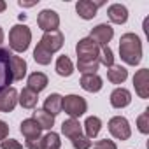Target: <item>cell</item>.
I'll list each match as a JSON object with an SVG mask.
<instances>
[{"mask_svg": "<svg viewBox=\"0 0 149 149\" xmlns=\"http://www.w3.org/2000/svg\"><path fill=\"white\" fill-rule=\"evenodd\" d=\"M19 132L23 133V137H25L26 140H33V139H40L42 128L37 125V121H35L33 118H28V119H25V121L21 123Z\"/></svg>", "mask_w": 149, "mask_h": 149, "instance_id": "cell-16", "label": "cell"}, {"mask_svg": "<svg viewBox=\"0 0 149 149\" xmlns=\"http://www.w3.org/2000/svg\"><path fill=\"white\" fill-rule=\"evenodd\" d=\"M107 16L114 25H125L128 21V9L121 4H112L107 9Z\"/></svg>", "mask_w": 149, "mask_h": 149, "instance_id": "cell-15", "label": "cell"}, {"mask_svg": "<svg viewBox=\"0 0 149 149\" xmlns=\"http://www.w3.org/2000/svg\"><path fill=\"white\" fill-rule=\"evenodd\" d=\"M13 83L11 74V53L4 47H0V93Z\"/></svg>", "mask_w": 149, "mask_h": 149, "instance_id": "cell-6", "label": "cell"}, {"mask_svg": "<svg viewBox=\"0 0 149 149\" xmlns=\"http://www.w3.org/2000/svg\"><path fill=\"white\" fill-rule=\"evenodd\" d=\"M56 74H58V76H61V77H68V76H72V74H74L72 60L67 54H63V56H60L56 60Z\"/></svg>", "mask_w": 149, "mask_h": 149, "instance_id": "cell-24", "label": "cell"}, {"mask_svg": "<svg viewBox=\"0 0 149 149\" xmlns=\"http://www.w3.org/2000/svg\"><path fill=\"white\" fill-rule=\"evenodd\" d=\"M6 9H7V4L4 2V0H0V13H4Z\"/></svg>", "mask_w": 149, "mask_h": 149, "instance_id": "cell-36", "label": "cell"}, {"mask_svg": "<svg viewBox=\"0 0 149 149\" xmlns=\"http://www.w3.org/2000/svg\"><path fill=\"white\" fill-rule=\"evenodd\" d=\"M93 149H118V146L109 139H102V140H97L93 144Z\"/></svg>", "mask_w": 149, "mask_h": 149, "instance_id": "cell-31", "label": "cell"}, {"mask_svg": "<svg viewBox=\"0 0 149 149\" xmlns=\"http://www.w3.org/2000/svg\"><path fill=\"white\" fill-rule=\"evenodd\" d=\"M37 2H23V0H19V2H18V6L19 7H33Z\"/></svg>", "mask_w": 149, "mask_h": 149, "instance_id": "cell-35", "label": "cell"}, {"mask_svg": "<svg viewBox=\"0 0 149 149\" xmlns=\"http://www.w3.org/2000/svg\"><path fill=\"white\" fill-rule=\"evenodd\" d=\"M104 86V81L98 74H84L81 77V88L88 93H98Z\"/></svg>", "mask_w": 149, "mask_h": 149, "instance_id": "cell-14", "label": "cell"}, {"mask_svg": "<svg viewBox=\"0 0 149 149\" xmlns=\"http://www.w3.org/2000/svg\"><path fill=\"white\" fill-rule=\"evenodd\" d=\"M112 37H114V28H112L111 25H107V23L97 25V26L91 30V33H90V39H91L93 42H97L100 47H102V46H109V42L112 40Z\"/></svg>", "mask_w": 149, "mask_h": 149, "instance_id": "cell-8", "label": "cell"}, {"mask_svg": "<svg viewBox=\"0 0 149 149\" xmlns=\"http://www.w3.org/2000/svg\"><path fill=\"white\" fill-rule=\"evenodd\" d=\"M61 111H65L70 118L77 119L81 118L86 111H88V104L83 97L79 95H67L63 97V102H61Z\"/></svg>", "mask_w": 149, "mask_h": 149, "instance_id": "cell-4", "label": "cell"}, {"mask_svg": "<svg viewBox=\"0 0 149 149\" xmlns=\"http://www.w3.org/2000/svg\"><path fill=\"white\" fill-rule=\"evenodd\" d=\"M32 42V30L26 25H14L9 32V46L16 53H25Z\"/></svg>", "mask_w": 149, "mask_h": 149, "instance_id": "cell-2", "label": "cell"}, {"mask_svg": "<svg viewBox=\"0 0 149 149\" xmlns=\"http://www.w3.org/2000/svg\"><path fill=\"white\" fill-rule=\"evenodd\" d=\"M47 83H49V81H47V76H46V74H42V72H33V74H30V76H28L26 88L39 95L42 90H46Z\"/></svg>", "mask_w": 149, "mask_h": 149, "instance_id": "cell-17", "label": "cell"}, {"mask_svg": "<svg viewBox=\"0 0 149 149\" xmlns=\"http://www.w3.org/2000/svg\"><path fill=\"white\" fill-rule=\"evenodd\" d=\"M33 119L37 121V125L42 128V130H51L53 125H54V116H51L49 112H46L44 109H37L33 112Z\"/></svg>", "mask_w": 149, "mask_h": 149, "instance_id": "cell-25", "label": "cell"}, {"mask_svg": "<svg viewBox=\"0 0 149 149\" xmlns=\"http://www.w3.org/2000/svg\"><path fill=\"white\" fill-rule=\"evenodd\" d=\"M61 102H63V97L60 93H51L44 100V111L49 112L51 116H56L61 112Z\"/></svg>", "mask_w": 149, "mask_h": 149, "instance_id": "cell-20", "label": "cell"}, {"mask_svg": "<svg viewBox=\"0 0 149 149\" xmlns=\"http://www.w3.org/2000/svg\"><path fill=\"white\" fill-rule=\"evenodd\" d=\"M83 128H84V132H86V137L91 140V139H95V137L100 133V130H102V121H100V118H97V116H90V118H86Z\"/></svg>", "mask_w": 149, "mask_h": 149, "instance_id": "cell-23", "label": "cell"}, {"mask_svg": "<svg viewBox=\"0 0 149 149\" xmlns=\"http://www.w3.org/2000/svg\"><path fill=\"white\" fill-rule=\"evenodd\" d=\"M119 56L126 65H139L142 60V42L139 39V35L128 32L125 35H121L119 39Z\"/></svg>", "mask_w": 149, "mask_h": 149, "instance_id": "cell-1", "label": "cell"}, {"mask_svg": "<svg viewBox=\"0 0 149 149\" xmlns=\"http://www.w3.org/2000/svg\"><path fill=\"white\" fill-rule=\"evenodd\" d=\"M11 74L13 81H23L26 76V61L18 54H11Z\"/></svg>", "mask_w": 149, "mask_h": 149, "instance_id": "cell-18", "label": "cell"}, {"mask_svg": "<svg viewBox=\"0 0 149 149\" xmlns=\"http://www.w3.org/2000/svg\"><path fill=\"white\" fill-rule=\"evenodd\" d=\"M37 25H39L40 30H44V33L46 32H54L60 26V16L53 9H44L37 16Z\"/></svg>", "mask_w": 149, "mask_h": 149, "instance_id": "cell-7", "label": "cell"}, {"mask_svg": "<svg viewBox=\"0 0 149 149\" xmlns=\"http://www.w3.org/2000/svg\"><path fill=\"white\" fill-rule=\"evenodd\" d=\"M61 133L67 139H74V137H77V135H83V125L77 119L68 118L67 121L61 123Z\"/></svg>", "mask_w": 149, "mask_h": 149, "instance_id": "cell-19", "label": "cell"}, {"mask_svg": "<svg viewBox=\"0 0 149 149\" xmlns=\"http://www.w3.org/2000/svg\"><path fill=\"white\" fill-rule=\"evenodd\" d=\"M4 42V30H2V26H0V44Z\"/></svg>", "mask_w": 149, "mask_h": 149, "instance_id": "cell-37", "label": "cell"}, {"mask_svg": "<svg viewBox=\"0 0 149 149\" xmlns=\"http://www.w3.org/2000/svg\"><path fill=\"white\" fill-rule=\"evenodd\" d=\"M104 2H91V0H79L76 4V13L83 19H93L97 16L98 7H102Z\"/></svg>", "mask_w": 149, "mask_h": 149, "instance_id": "cell-11", "label": "cell"}, {"mask_svg": "<svg viewBox=\"0 0 149 149\" xmlns=\"http://www.w3.org/2000/svg\"><path fill=\"white\" fill-rule=\"evenodd\" d=\"M132 104V93L126 88H116L111 93V105L114 109H125Z\"/></svg>", "mask_w": 149, "mask_h": 149, "instance_id": "cell-13", "label": "cell"}, {"mask_svg": "<svg viewBox=\"0 0 149 149\" xmlns=\"http://www.w3.org/2000/svg\"><path fill=\"white\" fill-rule=\"evenodd\" d=\"M76 53H77V61L79 63H88V61H97L98 54H100V46L97 42H93L90 37L81 39L76 46Z\"/></svg>", "mask_w": 149, "mask_h": 149, "instance_id": "cell-3", "label": "cell"}, {"mask_svg": "<svg viewBox=\"0 0 149 149\" xmlns=\"http://www.w3.org/2000/svg\"><path fill=\"white\" fill-rule=\"evenodd\" d=\"M137 128H139V132L144 133V135L149 133V109L144 111V112L137 118Z\"/></svg>", "mask_w": 149, "mask_h": 149, "instance_id": "cell-29", "label": "cell"}, {"mask_svg": "<svg viewBox=\"0 0 149 149\" xmlns=\"http://www.w3.org/2000/svg\"><path fill=\"white\" fill-rule=\"evenodd\" d=\"M26 147H28V149H42V140H40V139L26 140Z\"/></svg>", "mask_w": 149, "mask_h": 149, "instance_id": "cell-34", "label": "cell"}, {"mask_svg": "<svg viewBox=\"0 0 149 149\" xmlns=\"http://www.w3.org/2000/svg\"><path fill=\"white\" fill-rule=\"evenodd\" d=\"M16 104H18L16 88H6L0 93V112H13Z\"/></svg>", "mask_w": 149, "mask_h": 149, "instance_id": "cell-12", "label": "cell"}, {"mask_svg": "<svg viewBox=\"0 0 149 149\" xmlns=\"http://www.w3.org/2000/svg\"><path fill=\"white\" fill-rule=\"evenodd\" d=\"M7 135H9V126H7V123H6V121H0V142L6 140Z\"/></svg>", "mask_w": 149, "mask_h": 149, "instance_id": "cell-33", "label": "cell"}, {"mask_svg": "<svg viewBox=\"0 0 149 149\" xmlns=\"http://www.w3.org/2000/svg\"><path fill=\"white\" fill-rule=\"evenodd\" d=\"M0 146H2V149H23V146L14 139H6L0 142Z\"/></svg>", "mask_w": 149, "mask_h": 149, "instance_id": "cell-32", "label": "cell"}, {"mask_svg": "<svg viewBox=\"0 0 149 149\" xmlns=\"http://www.w3.org/2000/svg\"><path fill=\"white\" fill-rule=\"evenodd\" d=\"M98 61L102 65H105L107 68L114 65V54H112V49L109 46H102L100 47V54H98Z\"/></svg>", "mask_w": 149, "mask_h": 149, "instance_id": "cell-28", "label": "cell"}, {"mask_svg": "<svg viewBox=\"0 0 149 149\" xmlns=\"http://www.w3.org/2000/svg\"><path fill=\"white\" fill-rule=\"evenodd\" d=\"M63 33L60 32V30H54V32H46L44 35H42V39H40V46L46 49V51H49L51 54L53 53H56V51H60L61 47H63Z\"/></svg>", "mask_w": 149, "mask_h": 149, "instance_id": "cell-9", "label": "cell"}, {"mask_svg": "<svg viewBox=\"0 0 149 149\" xmlns=\"http://www.w3.org/2000/svg\"><path fill=\"white\" fill-rule=\"evenodd\" d=\"M70 140H72L74 149H90V147H91V140H90L86 135H77V137L70 139Z\"/></svg>", "mask_w": 149, "mask_h": 149, "instance_id": "cell-30", "label": "cell"}, {"mask_svg": "<svg viewBox=\"0 0 149 149\" xmlns=\"http://www.w3.org/2000/svg\"><path fill=\"white\" fill-rule=\"evenodd\" d=\"M42 140V149H60L61 147V140H60V135L54 133V132H49L46 137L40 139Z\"/></svg>", "mask_w": 149, "mask_h": 149, "instance_id": "cell-26", "label": "cell"}, {"mask_svg": "<svg viewBox=\"0 0 149 149\" xmlns=\"http://www.w3.org/2000/svg\"><path fill=\"white\" fill-rule=\"evenodd\" d=\"M126 77H128V70L121 65H112L107 70V79L112 84H123L126 81Z\"/></svg>", "mask_w": 149, "mask_h": 149, "instance_id": "cell-21", "label": "cell"}, {"mask_svg": "<svg viewBox=\"0 0 149 149\" xmlns=\"http://www.w3.org/2000/svg\"><path fill=\"white\" fill-rule=\"evenodd\" d=\"M133 86H135V93L140 98H149V70L147 68L137 70V74L133 76Z\"/></svg>", "mask_w": 149, "mask_h": 149, "instance_id": "cell-10", "label": "cell"}, {"mask_svg": "<svg viewBox=\"0 0 149 149\" xmlns=\"http://www.w3.org/2000/svg\"><path fill=\"white\" fill-rule=\"evenodd\" d=\"M109 132L114 139L118 140H128L130 135H132V128H130V123L126 118L123 116H114L109 119Z\"/></svg>", "mask_w": 149, "mask_h": 149, "instance_id": "cell-5", "label": "cell"}, {"mask_svg": "<svg viewBox=\"0 0 149 149\" xmlns=\"http://www.w3.org/2000/svg\"><path fill=\"white\" fill-rule=\"evenodd\" d=\"M51 58H53V54H51L49 51H46L40 44H37V47H35V51H33V60H35L39 65H49V63H51Z\"/></svg>", "mask_w": 149, "mask_h": 149, "instance_id": "cell-27", "label": "cell"}, {"mask_svg": "<svg viewBox=\"0 0 149 149\" xmlns=\"http://www.w3.org/2000/svg\"><path fill=\"white\" fill-rule=\"evenodd\" d=\"M37 100H39V95L28 88H23L21 93H18V102L23 109H33L37 105Z\"/></svg>", "mask_w": 149, "mask_h": 149, "instance_id": "cell-22", "label": "cell"}]
</instances>
